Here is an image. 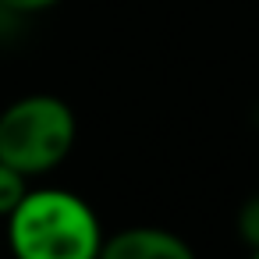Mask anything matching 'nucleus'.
Listing matches in <instances>:
<instances>
[{
    "instance_id": "7ed1b4c3",
    "label": "nucleus",
    "mask_w": 259,
    "mask_h": 259,
    "mask_svg": "<svg viewBox=\"0 0 259 259\" xmlns=\"http://www.w3.org/2000/svg\"><path fill=\"white\" fill-rule=\"evenodd\" d=\"M100 259H199L195 248L170 227L135 224L103 238Z\"/></svg>"
},
{
    "instance_id": "0eeeda50",
    "label": "nucleus",
    "mask_w": 259,
    "mask_h": 259,
    "mask_svg": "<svg viewBox=\"0 0 259 259\" xmlns=\"http://www.w3.org/2000/svg\"><path fill=\"white\" fill-rule=\"evenodd\" d=\"M248 259H259V245H255V248H252V252H248Z\"/></svg>"
},
{
    "instance_id": "423d86ee",
    "label": "nucleus",
    "mask_w": 259,
    "mask_h": 259,
    "mask_svg": "<svg viewBox=\"0 0 259 259\" xmlns=\"http://www.w3.org/2000/svg\"><path fill=\"white\" fill-rule=\"evenodd\" d=\"M61 0H0V8H4L8 15L22 18V15H43L50 8H57Z\"/></svg>"
},
{
    "instance_id": "39448f33",
    "label": "nucleus",
    "mask_w": 259,
    "mask_h": 259,
    "mask_svg": "<svg viewBox=\"0 0 259 259\" xmlns=\"http://www.w3.org/2000/svg\"><path fill=\"white\" fill-rule=\"evenodd\" d=\"M238 231H241V238H245V245H248V248H255V245H259V195H252V199L241 206Z\"/></svg>"
},
{
    "instance_id": "6e6552de",
    "label": "nucleus",
    "mask_w": 259,
    "mask_h": 259,
    "mask_svg": "<svg viewBox=\"0 0 259 259\" xmlns=\"http://www.w3.org/2000/svg\"><path fill=\"white\" fill-rule=\"evenodd\" d=\"M0 18H15V15H8V11H4V8H0Z\"/></svg>"
},
{
    "instance_id": "f03ea898",
    "label": "nucleus",
    "mask_w": 259,
    "mask_h": 259,
    "mask_svg": "<svg viewBox=\"0 0 259 259\" xmlns=\"http://www.w3.org/2000/svg\"><path fill=\"white\" fill-rule=\"evenodd\" d=\"M78 142V117L54 93H29L0 110V160L29 178L57 170Z\"/></svg>"
},
{
    "instance_id": "20e7f679",
    "label": "nucleus",
    "mask_w": 259,
    "mask_h": 259,
    "mask_svg": "<svg viewBox=\"0 0 259 259\" xmlns=\"http://www.w3.org/2000/svg\"><path fill=\"white\" fill-rule=\"evenodd\" d=\"M29 181H32L29 174H22L18 167H11V163L0 160V220H8L15 213V206L25 199V192L32 188Z\"/></svg>"
},
{
    "instance_id": "f257e3e1",
    "label": "nucleus",
    "mask_w": 259,
    "mask_h": 259,
    "mask_svg": "<svg viewBox=\"0 0 259 259\" xmlns=\"http://www.w3.org/2000/svg\"><path fill=\"white\" fill-rule=\"evenodd\" d=\"M15 259H100L103 224L89 199L68 188H29L4 220Z\"/></svg>"
}]
</instances>
